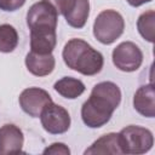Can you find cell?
<instances>
[{"label": "cell", "mask_w": 155, "mask_h": 155, "mask_svg": "<svg viewBox=\"0 0 155 155\" xmlns=\"http://www.w3.org/2000/svg\"><path fill=\"white\" fill-rule=\"evenodd\" d=\"M121 102V91L111 81H102L91 91L90 98L81 107V119L90 128L104 126Z\"/></svg>", "instance_id": "obj_1"}, {"label": "cell", "mask_w": 155, "mask_h": 155, "mask_svg": "<svg viewBox=\"0 0 155 155\" xmlns=\"http://www.w3.org/2000/svg\"><path fill=\"white\" fill-rule=\"evenodd\" d=\"M18 102L25 114L31 117H39L44 108L53 101L47 91L39 87H29L21 92Z\"/></svg>", "instance_id": "obj_9"}, {"label": "cell", "mask_w": 155, "mask_h": 155, "mask_svg": "<svg viewBox=\"0 0 155 155\" xmlns=\"http://www.w3.org/2000/svg\"><path fill=\"white\" fill-rule=\"evenodd\" d=\"M50 2L58 15H62L67 23L76 29L82 28L90 16L88 0H45Z\"/></svg>", "instance_id": "obj_5"}, {"label": "cell", "mask_w": 155, "mask_h": 155, "mask_svg": "<svg viewBox=\"0 0 155 155\" xmlns=\"http://www.w3.org/2000/svg\"><path fill=\"white\" fill-rule=\"evenodd\" d=\"M137 29L144 40H147L148 42H154V38H155V11L154 10H148L138 17Z\"/></svg>", "instance_id": "obj_16"}, {"label": "cell", "mask_w": 155, "mask_h": 155, "mask_svg": "<svg viewBox=\"0 0 155 155\" xmlns=\"http://www.w3.org/2000/svg\"><path fill=\"white\" fill-rule=\"evenodd\" d=\"M57 44L56 30H30V51L39 54L52 53Z\"/></svg>", "instance_id": "obj_13"}, {"label": "cell", "mask_w": 155, "mask_h": 155, "mask_svg": "<svg viewBox=\"0 0 155 155\" xmlns=\"http://www.w3.org/2000/svg\"><path fill=\"white\" fill-rule=\"evenodd\" d=\"M125 21L120 12L115 10H104L98 13L93 23L94 38L104 45L115 42L124 33Z\"/></svg>", "instance_id": "obj_3"}, {"label": "cell", "mask_w": 155, "mask_h": 155, "mask_svg": "<svg viewBox=\"0 0 155 155\" xmlns=\"http://www.w3.org/2000/svg\"><path fill=\"white\" fill-rule=\"evenodd\" d=\"M44 154H59V155H69L70 149L64 143H52L50 147H47L44 150Z\"/></svg>", "instance_id": "obj_18"}, {"label": "cell", "mask_w": 155, "mask_h": 155, "mask_svg": "<svg viewBox=\"0 0 155 155\" xmlns=\"http://www.w3.org/2000/svg\"><path fill=\"white\" fill-rule=\"evenodd\" d=\"M57 23V11L45 0L33 4L27 12V25L30 30H56Z\"/></svg>", "instance_id": "obj_6"}, {"label": "cell", "mask_w": 155, "mask_h": 155, "mask_svg": "<svg viewBox=\"0 0 155 155\" xmlns=\"http://www.w3.org/2000/svg\"><path fill=\"white\" fill-rule=\"evenodd\" d=\"M25 4V0H0V10L12 12L21 8Z\"/></svg>", "instance_id": "obj_19"}, {"label": "cell", "mask_w": 155, "mask_h": 155, "mask_svg": "<svg viewBox=\"0 0 155 155\" xmlns=\"http://www.w3.org/2000/svg\"><path fill=\"white\" fill-rule=\"evenodd\" d=\"M24 136L22 130L13 124H5L0 127V155L22 154Z\"/></svg>", "instance_id": "obj_10"}, {"label": "cell", "mask_w": 155, "mask_h": 155, "mask_svg": "<svg viewBox=\"0 0 155 155\" xmlns=\"http://www.w3.org/2000/svg\"><path fill=\"white\" fill-rule=\"evenodd\" d=\"M62 57L68 68L86 76L98 74L104 64L103 54L82 39H70L64 45Z\"/></svg>", "instance_id": "obj_2"}, {"label": "cell", "mask_w": 155, "mask_h": 155, "mask_svg": "<svg viewBox=\"0 0 155 155\" xmlns=\"http://www.w3.org/2000/svg\"><path fill=\"white\" fill-rule=\"evenodd\" d=\"M53 88L62 97L68 99H75L85 92L86 87L84 82L79 79H75L71 76H64L54 82Z\"/></svg>", "instance_id": "obj_15"}, {"label": "cell", "mask_w": 155, "mask_h": 155, "mask_svg": "<svg viewBox=\"0 0 155 155\" xmlns=\"http://www.w3.org/2000/svg\"><path fill=\"white\" fill-rule=\"evenodd\" d=\"M119 140L122 154H145L154 145L151 131L137 125H130L122 128L119 132Z\"/></svg>", "instance_id": "obj_4"}, {"label": "cell", "mask_w": 155, "mask_h": 155, "mask_svg": "<svg viewBox=\"0 0 155 155\" xmlns=\"http://www.w3.org/2000/svg\"><path fill=\"white\" fill-rule=\"evenodd\" d=\"M85 155L90 154H122L120 148L119 133H107L94 140L90 148H87L84 153Z\"/></svg>", "instance_id": "obj_14"}, {"label": "cell", "mask_w": 155, "mask_h": 155, "mask_svg": "<svg viewBox=\"0 0 155 155\" xmlns=\"http://www.w3.org/2000/svg\"><path fill=\"white\" fill-rule=\"evenodd\" d=\"M39 117L44 130L51 134H62L67 132L71 122L68 110L53 102L44 108Z\"/></svg>", "instance_id": "obj_8"}, {"label": "cell", "mask_w": 155, "mask_h": 155, "mask_svg": "<svg viewBox=\"0 0 155 155\" xmlns=\"http://www.w3.org/2000/svg\"><path fill=\"white\" fill-rule=\"evenodd\" d=\"M18 45V33L10 24L0 25V52L10 53Z\"/></svg>", "instance_id": "obj_17"}, {"label": "cell", "mask_w": 155, "mask_h": 155, "mask_svg": "<svg viewBox=\"0 0 155 155\" xmlns=\"http://www.w3.org/2000/svg\"><path fill=\"white\" fill-rule=\"evenodd\" d=\"M133 108L145 117L155 116V93L153 84L140 86L133 97Z\"/></svg>", "instance_id": "obj_12"}, {"label": "cell", "mask_w": 155, "mask_h": 155, "mask_svg": "<svg viewBox=\"0 0 155 155\" xmlns=\"http://www.w3.org/2000/svg\"><path fill=\"white\" fill-rule=\"evenodd\" d=\"M131 6H133V7H138V6H142V5H144V4H147V2H150L151 0H126Z\"/></svg>", "instance_id": "obj_20"}, {"label": "cell", "mask_w": 155, "mask_h": 155, "mask_svg": "<svg viewBox=\"0 0 155 155\" xmlns=\"http://www.w3.org/2000/svg\"><path fill=\"white\" fill-rule=\"evenodd\" d=\"M28 71L35 76H46L51 74L56 65V59L52 53L39 54L35 52H28L24 59Z\"/></svg>", "instance_id": "obj_11"}, {"label": "cell", "mask_w": 155, "mask_h": 155, "mask_svg": "<svg viewBox=\"0 0 155 155\" xmlns=\"http://www.w3.org/2000/svg\"><path fill=\"white\" fill-rule=\"evenodd\" d=\"M113 63L114 65L126 73L136 71L143 63L142 50L132 41H124L113 50Z\"/></svg>", "instance_id": "obj_7"}]
</instances>
